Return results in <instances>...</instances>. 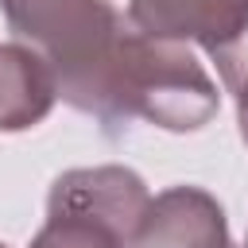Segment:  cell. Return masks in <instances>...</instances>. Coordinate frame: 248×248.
<instances>
[{
	"label": "cell",
	"mask_w": 248,
	"mask_h": 248,
	"mask_svg": "<svg viewBox=\"0 0 248 248\" xmlns=\"http://www.w3.org/2000/svg\"><path fill=\"white\" fill-rule=\"evenodd\" d=\"M147 202V182L124 163L62 170L46 190V221L31 248H132Z\"/></svg>",
	"instance_id": "3"
},
{
	"label": "cell",
	"mask_w": 248,
	"mask_h": 248,
	"mask_svg": "<svg viewBox=\"0 0 248 248\" xmlns=\"http://www.w3.org/2000/svg\"><path fill=\"white\" fill-rule=\"evenodd\" d=\"M112 105V136L132 120H147L163 132H198L217 116L221 93L186 43L155 39L132 27Z\"/></svg>",
	"instance_id": "2"
},
{
	"label": "cell",
	"mask_w": 248,
	"mask_h": 248,
	"mask_svg": "<svg viewBox=\"0 0 248 248\" xmlns=\"http://www.w3.org/2000/svg\"><path fill=\"white\" fill-rule=\"evenodd\" d=\"M236 124H240V140L248 143V85L236 93Z\"/></svg>",
	"instance_id": "7"
},
{
	"label": "cell",
	"mask_w": 248,
	"mask_h": 248,
	"mask_svg": "<svg viewBox=\"0 0 248 248\" xmlns=\"http://www.w3.org/2000/svg\"><path fill=\"white\" fill-rule=\"evenodd\" d=\"M0 8L8 27L46 58L58 97L112 132L116 74L132 35L128 16L108 0H0Z\"/></svg>",
	"instance_id": "1"
},
{
	"label": "cell",
	"mask_w": 248,
	"mask_h": 248,
	"mask_svg": "<svg viewBox=\"0 0 248 248\" xmlns=\"http://www.w3.org/2000/svg\"><path fill=\"white\" fill-rule=\"evenodd\" d=\"M244 248H248V236H244Z\"/></svg>",
	"instance_id": "9"
},
{
	"label": "cell",
	"mask_w": 248,
	"mask_h": 248,
	"mask_svg": "<svg viewBox=\"0 0 248 248\" xmlns=\"http://www.w3.org/2000/svg\"><path fill=\"white\" fill-rule=\"evenodd\" d=\"M232 248H236V244H232Z\"/></svg>",
	"instance_id": "10"
},
{
	"label": "cell",
	"mask_w": 248,
	"mask_h": 248,
	"mask_svg": "<svg viewBox=\"0 0 248 248\" xmlns=\"http://www.w3.org/2000/svg\"><path fill=\"white\" fill-rule=\"evenodd\" d=\"M0 248H8V244H4V240H0Z\"/></svg>",
	"instance_id": "8"
},
{
	"label": "cell",
	"mask_w": 248,
	"mask_h": 248,
	"mask_svg": "<svg viewBox=\"0 0 248 248\" xmlns=\"http://www.w3.org/2000/svg\"><path fill=\"white\" fill-rule=\"evenodd\" d=\"M132 248H232L221 202L202 186H167L147 202Z\"/></svg>",
	"instance_id": "5"
},
{
	"label": "cell",
	"mask_w": 248,
	"mask_h": 248,
	"mask_svg": "<svg viewBox=\"0 0 248 248\" xmlns=\"http://www.w3.org/2000/svg\"><path fill=\"white\" fill-rule=\"evenodd\" d=\"M128 23L170 43H198L217 62L248 27V0H128Z\"/></svg>",
	"instance_id": "4"
},
{
	"label": "cell",
	"mask_w": 248,
	"mask_h": 248,
	"mask_svg": "<svg viewBox=\"0 0 248 248\" xmlns=\"http://www.w3.org/2000/svg\"><path fill=\"white\" fill-rule=\"evenodd\" d=\"M58 101L46 58L27 43H0V132H27Z\"/></svg>",
	"instance_id": "6"
}]
</instances>
